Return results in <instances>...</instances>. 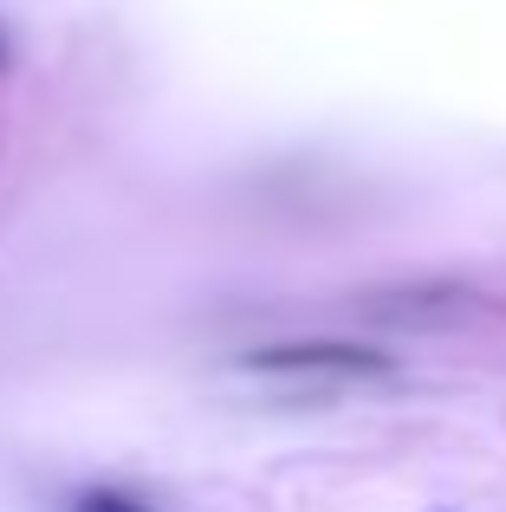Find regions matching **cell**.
Listing matches in <instances>:
<instances>
[{"label": "cell", "instance_id": "1", "mask_svg": "<svg viewBox=\"0 0 506 512\" xmlns=\"http://www.w3.org/2000/svg\"><path fill=\"white\" fill-rule=\"evenodd\" d=\"M247 370H260V376H383L390 357L383 350H351V344H273V350H253Z\"/></svg>", "mask_w": 506, "mask_h": 512}, {"label": "cell", "instance_id": "2", "mask_svg": "<svg viewBox=\"0 0 506 512\" xmlns=\"http://www.w3.org/2000/svg\"><path fill=\"white\" fill-rule=\"evenodd\" d=\"M78 512H150V506L124 500V493H85V500H78Z\"/></svg>", "mask_w": 506, "mask_h": 512}]
</instances>
